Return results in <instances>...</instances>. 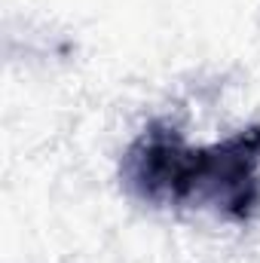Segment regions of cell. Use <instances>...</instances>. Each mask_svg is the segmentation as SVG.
Listing matches in <instances>:
<instances>
[{
  "instance_id": "6da1fadb",
  "label": "cell",
  "mask_w": 260,
  "mask_h": 263,
  "mask_svg": "<svg viewBox=\"0 0 260 263\" xmlns=\"http://www.w3.org/2000/svg\"><path fill=\"white\" fill-rule=\"evenodd\" d=\"M120 178L132 196L156 208H211L248 223L260 208V126L190 147L169 123H150L123 153Z\"/></svg>"
}]
</instances>
